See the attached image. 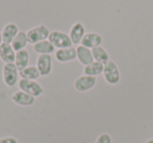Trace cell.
Here are the masks:
<instances>
[{
	"label": "cell",
	"mask_w": 153,
	"mask_h": 143,
	"mask_svg": "<svg viewBox=\"0 0 153 143\" xmlns=\"http://www.w3.org/2000/svg\"><path fill=\"white\" fill-rule=\"evenodd\" d=\"M19 27L16 25L15 23H7V25L3 27L2 32V39L3 43H7V44H12L13 40L16 38V36L19 32Z\"/></svg>",
	"instance_id": "14"
},
{
	"label": "cell",
	"mask_w": 153,
	"mask_h": 143,
	"mask_svg": "<svg viewBox=\"0 0 153 143\" xmlns=\"http://www.w3.org/2000/svg\"><path fill=\"white\" fill-rule=\"evenodd\" d=\"M55 57L60 63H68L76 59V50L74 46L67 48L57 49L55 52Z\"/></svg>",
	"instance_id": "9"
},
{
	"label": "cell",
	"mask_w": 153,
	"mask_h": 143,
	"mask_svg": "<svg viewBox=\"0 0 153 143\" xmlns=\"http://www.w3.org/2000/svg\"><path fill=\"white\" fill-rule=\"evenodd\" d=\"M76 59L83 66H87L89 64H91L94 61V57H92L91 49L87 48L85 46H82V45H78L76 47Z\"/></svg>",
	"instance_id": "11"
},
{
	"label": "cell",
	"mask_w": 153,
	"mask_h": 143,
	"mask_svg": "<svg viewBox=\"0 0 153 143\" xmlns=\"http://www.w3.org/2000/svg\"><path fill=\"white\" fill-rule=\"evenodd\" d=\"M146 143H153V138H150L146 141Z\"/></svg>",
	"instance_id": "24"
},
{
	"label": "cell",
	"mask_w": 153,
	"mask_h": 143,
	"mask_svg": "<svg viewBox=\"0 0 153 143\" xmlns=\"http://www.w3.org/2000/svg\"><path fill=\"white\" fill-rule=\"evenodd\" d=\"M41 76H47L53 71V57L51 55H41L37 57V65Z\"/></svg>",
	"instance_id": "7"
},
{
	"label": "cell",
	"mask_w": 153,
	"mask_h": 143,
	"mask_svg": "<svg viewBox=\"0 0 153 143\" xmlns=\"http://www.w3.org/2000/svg\"><path fill=\"white\" fill-rule=\"evenodd\" d=\"M12 100L16 105H21V107H30V105H34L35 101H36V98L34 96H32V95L23 92V91L18 90L12 95Z\"/></svg>",
	"instance_id": "10"
},
{
	"label": "cell",
	"mask_w": 153,
	"mask_h": 143,
	"mask_svg": "<svg viewBox=\"0 0 153 143\" xmlns=\"http://www.w3.org/2000/svg\"><path fill=\"white\" fill-rule=\"evenodd\" d=\"M103 75L106 83L109 85H117L121 80V72L117 65L113 61H108L106 64H104Z\"/></svg>",
	"instance_id": "2"
},
{
	"label": "cell",
	"mask_w": 153,
	"mask_h": 143,
	"mask_svg": "<svg viewBox=\"0 0 153 143\" xmlns=\"http://www.w3.org/2000/svg\"><path fill=\"white\" fill-rule=\"evenodd\" d=\"M49 34H51V32H49L48 27H46L43 24L35 26V27L30 28V29H28L26 32L28 43H30L33 45L38 42H41V41L48 40Z\"/></svg>",
	"instance_id": "3"
},
{
	"label": "cell",
	"mask_w": 153,
	"mask_h": 143,
	"mask_svg": "<svg viewBox=\"0 0 153 143\" xmlns=\"http://www.w3.org/2000/svg\"><path fill=\"white\" fill-rule=\"evenodd\" d=\"M16 51L14 50L13 46L7 43H2L0 46V60L4 64L15 63Z\"/></svg>",
	"instance_id": "13"
},
{
	"label": "cell",
	"mask_w": 153,
	"mask_h": 143,
	"mask_svg": "<svg viewBox=\"0 0 153 143\" xmlns=\"http://www.w3.org/2000/svg\"><path fill=\"white\" fill-rule=\"evenodd\" d=\"M28 44V39H27V35L24 32H19L18 35L16 36V38L13 40L12 42V46H13L14 50L17 52L19 50H22V49H25L26 45Z\"/></svg>",
	"instance_id": "18"
},
{
	"label": "cell",
	"mask_w": 153,
	"mask_h": 143,
	"mask_svg": "<svg viewBox=\"0 0 153 143\" xmlns=\"http://www.w3.org/2000/svg\"><path fill=\"white\" fill-rule=\"evenodd\" d=\"M30 63V53L26 49H22L16 52V59H15V64L17 66L18 70L21 71L24 68H26Z\"/></svg>",
	"instance_id": "16"
},
{
	"label": "cell",
	"mask_w": 153,
	"mask_h": 143,
	"mask_svg": "<svg viewBox=\"0 0 153 143\" xmlns=\"http://www.w3.org/2000/svg\"><path fill=\"white\" fill-rule=\"evenodd\" d=\"M85 26L81 22H76L74 25L70 27L69 30V38L71 40L72 44L79 45L81 44L82 40H83L84 36H85Z\"/></svg>",
	"instance_id": "8"
},
{
	"label": "cell",
	"mask_w": 153,
	"mask_h": 143,
	"mask_svg": "<svg viewBox=\"0 0 153 143\" xmlns=\"http://www.w3.org/2000/svg\"><path fill=\"white\" fill-rule=\"evenodd\" d=\"M19 75L21 76V78H24V80H37L41 76V74L36 66H27L23 70L19 71Z\"/></svg>",
	"instance_id": "20"
},
{
	"label": "cell",
	"mask_w": 153,
	"mask_h": 143,
	"mask_svg": "<svg viewBox=\"0 0 153 143\" xmlns=\"http://www.w3.org/2000/svg\"><path fill=\"white\" fill-rule=\"evenodd\" d=\"M33 49L36 53L39 55H51V53L56 52V48L48 40H44L38 42L36 44L33 45Z\"/></svg>",
	"instance_id": "15"
},
{
	"label": "cell",
	"mask_w": 153,
	"mask_h": 143,
	"mask_svg": "<svg viewBox=\"0 0 153 143\" xmlns=\"http://www.w3.org/2000/svg\"><path fill=\"white\" fill-rule=\"evenodd\" d=\"M0 143H18V141L14 137H4L0 139Z\"/></svg>",
	"instance_id": "22"
},
{
	"label": "cell",
	"mask_w": 153,
	"mask_h": 143,
	"mask_svg": "<svg viewBox=\"0 0 153 143\" xmlns=\"http://www.w3.org/2000/svg\"><path fill=\"white\" fill-rule=\"evenodd\" d=\"M92 52V57H94V60L96 62H99V63L102 64H106L109 60V53L104 47L101 45V46L94 47V48L91 49Z\"/></svg>",
	"instance_id": "19"
},
{
	"label": "cell",
	"mask_w": 153,
	"mask_h": 143,
	"mask_svg": "<svg viewBox=\"0 0 153 143\" xmlns=\"http://www.w3.org/2000/svg\"><path fill=\"white\" fill-rule=\"evenodd\" d=\"M48 41L57 49L67 48V47H71L74 45L69 38V35L66 34V32H60V30L51 32L48 37Z\"/></svg>",
	"instance_id": "4"
},
{
	"label": "cell",
	"mask_w": 153,
	"mask_h": 143,
	"mask_svg": "<svg viewBox=\"0 0 153 143\" xmlns=\"http://www.w3.org/2000/svg\"><path fill=\"white\" fill-rule=\"evenodd\" d=\"M18 77H19V70L15 63L4 64L2 68V78L3 83L7 87H14L18 84Z\"/></svg>",
	"instance_id": "5"
},
{
	"label": "cell",
	"mask_w": 153,
	"mask_h": 143,
	"mask_svg": "<svg viewBox=\"0 0 153 143\" xmlns=\"http://www.w3.org/2000/svg\"><path fill=\"white\" fill-rule=\"evenodd\" d=\"M18 87H19V90L32 95L35 98L41 96V95L44 93L43 87L41 86L37 80H30L21 78V80H19V82H18Z\"/></svg>",
	"instance_id": "1"
},
{
	"label": "cell",
	"mask_w": 153,
	"mask_h": 143,
	"mask_svg": "<svg viewBox=\"0 0 153 143\" xmlns=\"http://www.w3.org/2000/svg\"><path fill=\"white\" fill-rule=\"evenodd\" d=\"M97 84V77L89 75H83L79 76L74 83V88L78 92H87V91L91 90Z\"/></svg>",
	"instance_id": "6"
},
{
	"label": "cell",
	"mask_w": 153,
	"mask_h": 143,
	"mask_svg": "<svg viewBox=\"0 0 153 143\" xmlns=\"http://www.w3.org/2000/svg\"><path fill=\"white\" fill-rule=\"evenodd\" d=\"M103 38L100 34H97V32H86L80 45L87 47L89 49H92L94 47L101 46Z\"/></svg>",
	"instance_id": "12"
},
{
	"label": "cell",
	"mask_w": 153,
	"mask_h": 143,
	"mask_svg": "<svg viewBox=\"0 0 153 143\" xmlns=\"http://www.w3.org/2000/svg\"><path fill=\"white\" fill-rule=\"evenodd\" d=\"M3 43V39H2V34H1V32H0V46L2 45Z\"/></svg>",
	"instance_id": "23"
},
{
	"label": "cell",
	"mask_w": 153,
	"mask_h": 143,
	"mask_svg": "<svg viewBox=\"0 0 153 143\" xmlns=\"http://www.w3.org/2000/svg\"><path fill=\"white\" fill-rule=\"evenodd\" d=\"M94 143H112V139H111V136L109 134L102 133V134L99 135Z\"/></svg>",
	"instance_id": "21"
},
{
	"label": "cell",
	"mask_w": 153,
	"mask_h": 143,
	"mask_svg": "<svg viewBox=\"0 0 153 143\" xmlns=\"http://www.w3.org/2000/svg\"><path fill=\"white\" fill-rule=\"evenodd\" d=\"M103 70H104V64L94 61L91 64H89V65L84 66L83 73L85 74V75L97 77V76L100 75V74H103Z\"/></svg>",
	"instance_id": "17"
}]
</instances>
